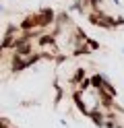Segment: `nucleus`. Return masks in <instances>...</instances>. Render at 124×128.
Segmentation results:
<instances>
[{
	"instance_id": "nucleus-3",
	"label": "nucleus",
	"mask_w": 124,
	"mask_h": 128,
	"mask_svg": "<svg viewBox=\"0 0 124 128\" xmlns=\"http://www.w3.org/2000/svg\"><path fill=\"white\" fill-rule=\"evenodd\" d=\"M89 85H91L89 81H83V83H81V89H87V87H89Z\"/></svg>"
},
{
	"instance_id": "nucleus-1",
	"label": "nucleus",
	"mask_w": 124,
	"mask_h": 128,
	"mask_svg": "<svg viewBox=\"0 0 124 128\" xmlns=\"http://www.w3.org/2000/svg\"><path fill=\"white\" fill-rule=\"evenodd\" d=\"M91 116H93V120L97 122V126H103V116L99 114V112H93V114H91Z\"/></svg>"
},
{
	"instance_id": "nucleus-2",
	"label": "nucleus",
	"mask_w": 124,
	"mask_h": 128,
	"mask_svg": "<svg viewBox=\"0 0 124 128\" xmlns=\"http://www.w3.org/2000/svg\"><path fill=\"white\" fill-rule=\"evenodd\" d=\"M83 76H85V70H83V68H79L77 72H74V76H72V81H74V83H77V81H83Z\"/></svg>"
}]
</instances>
